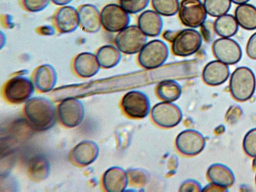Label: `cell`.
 <instances>
[{"label":"cell","mask_w":256,"mask_h":192,"mask_svg":"<svg viewBox=\"0 0 256 192\" xmlns=\"http://www.w3.org/2000/svg\"><path fill=\"white\" fill-rule=\"evenodd\" d=\"M24 114L33 128L38 131L52 128L56 122V108L49 99L44 96L30 98L25 102Z\"/></svg>","instance_id":"1"},{"label":"cell","mask_w":256,"mask_h":192,"mask_svg":"<svg viewBox=\"0 0 256 192\" xmlns=\"http://www.w3.org/2000/svg\"><path fill=\"white\" fill-rule=\"evenodd\" d=\"M256 89V78L248 67L241 66L236 68L230 76L229 90L236 100L244 102L249 100Z\"/></svg>","instance_id":"2"},{"label":"cell","mask_w":256,"mask_h":192,"mask_svg":"<svg viewBox=\"0 0 256 192\" xmlns=\"http://www.w3.org/2000/svg\"><path fill=\"white\" fill-rule=\"evenodd\" d=\"M35 89L30 78L23 74L12 76L4 84L2 94L9 102L20 104L32 97Z\"/></svg>","instance_id":"3"},{"label":"cell","mask_w":256,"mask_h":192,"mask_svg":"<svg viewBox=\"0 0 256 192\" xmlns=\"http://www.w3.org/2000/svg\"><path fill=\"white\" fill-rule=\"evenodd\" d=\"M169 49L162 40L155 39L148 42L138 53V62L144 68L152 70L162 66L167 60Z\"/></svg>","instance_id":"4"},{"label":"cell","mask_w":256,"mask_h":192,"mask_svg":"<svg viewBox=\"0 0 256 192\" xmlns=\"http://www.w3.org/2000/svg\"><path fill=\"white\" fill-rule=\"evenodd\" d=\"M148 36L140 30L138 25H128L118 32L116 36L115 46L123 54H138L146 44Z\"/></svg>","instance_id":"5"},{"label":"cell","mask_w":256,"mask_h":192,"mask_svg":"<svg viewBox=\"0 0 256 192\" xmlns=\"http://www.w3.org/2000/svg\"><path fill=\"white\" fill-rule=\"evenodd\" d=\"M202 41V37L199 31L196 28H188L178 31L172 42V50L176 56H190L198 51Z\"/></svg>","instance_id":"6"},{"label":"cell","mask_w":256,"mask_h":192,"mask_svg":"<svg viewBox=\"0 0 256 192\" xmlns=\"http://www.w3.org/2000/svg\"><path fill=\"white\" fill-rule=\"evenodd\" d=\"M102 27L110 32H118L130 22V14L120 4L110 3L100 10Z\"/></svg>","instance_id":"7"},{"label":"cell","mask_w":256,"mask_h":192,"mask_svg":"<svg viewBox=\"0 0 256 192\" xmlns=\"http://www.w3.org/2000/svg\"><path fill=\"white\" fill-rule=\"evenodd\" d=\"M178 14L181 22L192 28L200 27L206 20L208 16L200 0H182Z\"/></svg>","instance_id":"8"},{"label":"cell","mask_w":256,"mask_h":192,"mask_svg":"<svg viewBox=\"0 0 256 192\" xmlns=\"http://www.w3.org/2000/svg\"><path fill=\"white\" fill-rule=\"evenodd\" d=\"M58 114L60 120L64 126L73 128L82 122L84 116V106L77 98L68 97L58 104Z\"/></svg>","instance_id":"9"},{"label":"cell","mask_w":256,"mask_h":192,"mask_svg":"<svg viewBox=\"0 0 256 192\" xmlns=\"http://www.w3.org/2000/svg\"><path fill=\"white\" fill-rule=\"evenodd\" d=\"M151 117L158 126L170 128L177 126L182 120L180 108L172 102L162 101L156 104L151 110Z\"/></svg>","instance_id":"10"},{"label":"cell","mask_w":256,"mask_h":192,"mask_svg":"<svg viewBox=\"0 0 256 192\" xmlns=\"http://www.w3.org/2000/svg\"><path fill=\"white\" fill-rule=\"evenodd\" d=\"M212 48L216 59L228 65L237 64L242 57V52L240 45L231 38H217L213 42Z\"/></svg>","instance_id":"11"},{"label":"cell","mask_w":256,"mask_h":192,"mask_svg":"<svg viewBox=\"0 0 256 192\" xmlns=\"http://www.w3.org/2000/svg\"><path fill=\"white\" fill-rule=\"evenodd\" d=\"M122 106L130 116L142 118L146 117L150 112V102L144 92L132 90L126 92L122 100Z\"/></svg>","instance_id":"12"},{"label":"cell","mask_w":256,"mask_h":192,"mask_svg":"<svg viewBox=\"0 0 256 192\" xmlns=\"http://www.w3.org/2000/svg\"><path fill=\"white\" fill-rule=\"evenodd\" d=\"M52 26L60 34L72 32L79 28L77 8L66 5L57 8L52 17Z\"/></svg>","instance_id":"13"},{"label":"cell","mask_w":256,"mask_h":192,"mask_svg":"<svg viewBox=\"0 0 256 192\" xmlns=\"http://www.w3.org/2000/svg\"><path fill=\"white\" fill-rule=\"evenodd\" d=\"M176 146L182 154L193 156L203 150L206 146V140L200 132L194 130H186L178 135Z\"/></svg>","instance_id":"14"},{"label":"cell","mask_w":256,"mask_h":192,"mask_svg":"<svg viewBox=\"0 0 256 192\" xmlns=\"http://www.w3.org/2000/svg\"><path fill=\"white\" fill-rule=\"evenodd\" d=\"M72 72L82 78H92L100 69L95 53L82 52L75 55L70 62Z\"/></svg>","instance_id":"15"},{"label":"cell","mask_w":256,"mask_h":192,"mask_svg":"<svg viewBox=\"0 0 256 192\" xmlns=\"http://www.w3.org/2000/svg\"><path fill=\"white\" fill-rule=\"evenodd\" d=\"M30 79L35 90L40 92H48L56 85V71L50 64H44L34 68L32 72Z\"/></svg>","instance_id":"16"},{"label":"cell","mask_w":256,"mask_h":192,"mask_svg":"<svg viewBox=\"0 0 256 192\" xmlns=\"http://www.w3.org/2000/svg\"><path fill=\"white\" fill-rule=\"evenodd\" d=\"M79 28L87 34L98 32L102 27L100 11L92 4H84L78 8Z\"/></svg>","instance_id":"17"},{"label":"cell","mask_w":256,"mask_h":192,"mask_svg":"<svg viewBox=\"0 0 256 192\" xmlns=\"http://www.w3.org/2000/svg\"><path fill=\"white\" fill-rule=\"evenodd\" d=\"M230 74L228 65L218 60L210 61L204 66L202 71L204 82L210 86H218L224 83Z\"/></svg>","instance_id":"18"},{"label":"cell","mask_w":256,"mask_h":192,"mask_svg":"<svg viewBox=\"0 0 256 192\" xmlns=\"http://www.w3.org/2000/svg\"><path fill=\"white\" fill-rule=\"evenodd\" d=\"M99 154V148L93 140H84L72 150L70 157L72 162L80 166H86L94 162Z\"/></svg>","instance_id":"19"},{"label":"cell","mask_w":256,"mask_h":192,"mask_svg":"<svg viewBox=\"0 0 256 192\" xmlns=\"http://www.w3.org/2000/svg\"><path fill=\"white\" fill-rule=\"evenodd\" d=\"M102 182L104 188L108 192H124L128 184V174L120 167L112 166L104 172Z\"/></svg>","instance_id":"20"},{"label":"cell","mask_w":256,"mask_h":192,"mask_svg":"<svg viewBox=\"0 0 256 192\" xmlns=\"http://www.w3.org/2000/svg\"><path fill=\"white\" fill-rule=\"evenodd\" d=\"M137 25L148 37H156L162 31V17L154 10H144L139 15Z\"/></svg>","instance_id":"21"},{"label":"cell","mask_w":256,"mask_h":192,"mask_svg":"<svg viewBox=\"0 0 256 192\" xmlns=\"http://www.w3.org/2000/svg\"><path fill=\"white\" fill-rule=\"evenodd\" d=\"M206 175L210 182L227 188L232 186L235 182V176L232 170L222 164L210 165L207 170Z\"/></svg>","instance_id":"22"},{"label":"cell","mask_w":256,"mask_h":192,"mask_svg":"<svg viewBox=\"0 0 256 192\" xmlns=\"http://www.w3.org/2000/svg\"><path fill=\"white\" fill-rule=\"evenodd\" d=\"M95 54L100 68H112L118 64L122 58V52L112 44H108L100 46Z\"/></svg>","instance_id":"23"},{"label":"cell","mask_w":256,"mask_h":192,"mask_svg":"<svg viewBox=\"0 0 256 192\" xmlns=\"http://www.w3.org/2000/svg\"><path fill=\"white\" fill-rule=\"evenodd\" d=\"M234 16L239 26L242 28L252 30L256 29V7L246 3L238 5L234 10Z\"/></svg>","instance_id":"24"},{"label":"cell","mask_w":256,"mask_h":192,"mask_svg":"<svg viewBox=\"0 0 256 192\" xmlns=\"http://www.w3.org/2000/svg\"><path fill=\"white\" fill-rule=\"evenodd\" d=\"M50 164L48 159L42 155L33 156L30 160L28 174L34 181L40 182L46 178L50 173Z\"/></svg>","instance_id":"25"},{"label":"cell","mask_w":256,"mask_h":192,"mask_svg":"<svg viewBox=\"0 0 256 192\" xmlns=\"http://www.w3.org/2000/svg\"><path fill=\"white\" fill-rule=\"evenodd\" d=\"M156 92L162 101L173 102L180 96L182 88L177 81L166 79L162 80L157 84Z\"/></svg>","instance_id":"26"},{"label":"cell","mask_w":256,"mask_h":192,"mask_svg":"<svg viewBox=\"0 0 256 192\" xmlns=\"http://www.w3.org/2000/svg\"><path fill=\"white\" fill-rule=\"evenodd\" d=\"M216 34L221 38H231L238 32L239 26L234 16L226 14L214 22Z\"/></svg>","instance_id":"27"},{"label":"cell","mask_w":256,"mask_h":192,"mask_svg":"<svg viewBox=\"0 0 256 192\" xmlns=\"http://www.w3.org/2000/svg\"><path fill=\"white\" fill-rule=\"evenodd\" d=\"M153 10L161 16H172L178 14V0H150Z\"/></svg>","instance_id":"28"},{"label":"cell","mask_w":256,"mask_h":192,"mask_svg":"<svg viewBox=\"0 0 256 192\" xmlns=\"http://www.w3.org/2000/svg\"><path fill=\"white\" fill-rule=\"evenodd\" d=\"M232 3L231 0H204L203 2L208 15L214 18L228 14Z\"/></svg>","instance_id":"29"},{"label":"cell","mask_w":256,"mask_h":192,"mask_svg":"<svg viewBox=\"0 0 256 192\" xmlns=\"http://www.w3.org/2000/svg\"><path fill=\"white\" fill-rule=\"evenodd\" d=\"M150 2V0H119V4L130 14L142 12Z\"/></svg>","instance_id":"30"},{"label":"cell","mask_w":256,"mask_h":192,"mask_svg":"<svg viewBox=\"0 0 256 192\" xmlns=\"http://www.w3.org/2000/svg\"><path fill=\"white\" fill-rule=\"evenodd\" d=\"M244 152L251 158H256V128L250 130L244 135L242 140Z\"/></svg>","instance_id":"31"},{"label":"cell","mask_w":256,"mask_h":192,"mask_svg":"<svg viewBox=\"0 0 256 192\" xmlns=\"http://www.w3.org/2000/svg\"><path fill=\"white\" fill-rule=\"evenodd\" d=\"M50 2V0H20V4L26 12H38L44 10Z\"/></svg>","instance_id":"32"},{"label":"cell","mask_w":256,"mask_h":192,"mask_svg":"<svg viewBox=\"0 0 256 192\" xmlns=\"http://www.w3.org/2000/svg\"><path fill=\"white\" fill-rule=\"evenodd\" d=\"M242 110L238 105L233 104L227 110L225 114V120L229 124L236 123L241 118Z\"/></svg>","instance_id":"33"},{"label":"cell","mask_w":256,"mask_h":192,"mask_svg":"<svg viewBox=\"0 0 256 192\" xmlns=\"http://www.w3.org/2000/svg\"><path fill=\"white\" fill-rule=\"evenodd\" d=\"M200 28V32L203 40L207 42H211L216 34L214 22L210 20H206Z\"/></svg>","instance_id":"34"},{"label":"cell","mask_w":256,"mask_h":192,"mask_svg":"<svg viewBox=\"0 0 256 192\" xmlns=\"http://www.w3.org/2000/svg\"><path fill=\"white\" fill-rule=\"evenodd\" d=\"M180 188V191L181 192H200L202 191V188L196 180H188L184 181Z\"/></svg>","instance_id":"35"},{"label":"cell","mask_w":256,"mask_h":192,"mask_svg":"<svg viewBox=\"0 0 256 192\" xmlns=\"http://www.w3.org/2000/svg\"><path fill=\"white\" fill-rule=\"evenodd\" d=\"M246 53L251 59L256 60V32L248 38L246 45Z\"/></svg>","instance_id":"36"},{"label":"cell","mask_w":256,"mask_h":192,"mask_svg":"<svg viewBox=\"0 0 256 192\" xmlns=\"http://www.w3.org/2000/svg\"><path fill=\"white\" fill-rule=\"evenodd\" d=\"M202 192H226L228 188L220 186L216 184L210 182L202 188Z\"/></svg>","instance_id":"37"},{"label":"cell","mask_w":256,"mask_h":192,"mask_svg":"<svg viewBox=\"0 0 256 192\" xmlns=\"http://www.w3.org/2000/svg\"><path fill=\"white\" fill-rule=\"evenodd\" d=\"M178 32V31H174L172 30H166L163 34V37L166 40L172 42L174 38Z\"/></svg>","instance_id":"38"},{"label":"cell","mask_w":256,"mask_h":192,"mask_svg":"<svg viewBox=\"0 0 256 192\" xmlns=\"http://www.w3.org/2000/svg\"><path fill=\"white\" fill-rule=\"evenodd\" d=\"M42 32H44V35H50L56 32L52 26H43L42 28H40L37 30V32L40 34Z\"/></svg>","instance_id":"39"},{"label":"cell","mask_w":256,"mask_h":192,"mask_svg":"<svg viewBox=\"0 0 256 192\" xmlns=\"http://www.w3.org/2000/svg\"><path fill=\"white\" fill-rule=\"evenodd\" d=\"M55 5L60 6L68 5L73 0H50Z\"/></svg>","instance_id":"40"},{"label":"cell","mask_w":256,"mask_h":192,"mask_svg":"<svg viewBox=\"0 0 256 192\" xmlns=\"http://www.w3.org/2000/svg\"><path fill=\"white\" fill-rule=\"evenodd\" d=\"M250 0H231L232 2L237 5L248 3Z\"/></svg>","instance_id":"41"},{"label":"cell","mask_w":256,"mask_h":192,"mask_svg":"<svg viewBox=\"0 0 256 192\" xmlns=\"http://www.w3.org/2000/svg\"><path fill=\"white\" fill-rule=\"evenodd\" d=\"M252 166L254 168H256V158H254V160L252 161Z\"/></svg>","instance_id":"42"},{"label":"cell","mask_w":256,"mask_h":192,"mask_svg":"<svg viewBox=\"0 0 256 192\" xmlns=\"http://www.w3.org/2000/svg\"><path fill=\"white\" fill-rule=\"evenodd\" d=\"M255 182H256V176H255Z\"/></svg>","instance_id":"43"}]
</instances>
